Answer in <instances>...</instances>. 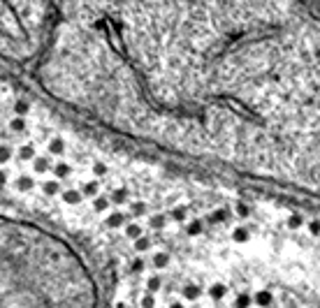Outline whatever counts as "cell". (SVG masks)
Listing matches in <instances>:
<instances>
[{"label":"cell","instance_id":"cell-1","mask_svg":"<svg viewBox=\"0 0 320 308\" xmlns=\"http://www.w3.org/2000/svg\"><path fill=\"white\" fill-rule=\"evenodd\" d=\"M63 199H65L68 204H79V202H81V192H77V190H68Z\"/></svg>","mask_w":320,"mask_h":308},{"label":"cell","instance_id":"cell-2","mask_svg":"<svg viewBox=\"0 0 320 308\" xmlns=\"http://www.w3.org/2000/svg\"><path fill=\"white\" fill-rule=\"evenodd\" d=\"M107 225H109V227H121L123 225V216H121V213L109 216V218H107Z\"/></svg>","mask_w":320,"mask_h":308},{"label":"cell","instance_id":"cell-3","mask_svg":"<svg viewBox=\"0 0 320 308\" xmlns=\"http://www.w3.org/2000/svg\"><path fill=\"white\" fill-rule=\"evenodd\" d=\"M33 188V179L31 176H21L19 179V190H31Z\"/></svg>","mask_w":320,"mask_h":308},{"label":"cell","instance_id":"cell-4","mask_svg":"<svg viewBox=\"0 0 320 308\" xmlns=\"http://www.w3.org/2000/svg\"><path fill=\"white\" fill-rule=\"evenodd\" d=\"M44 192H46V195H56V192H58V183H56V181H46V183H44Z\"/></svg>","mask_w":320,"mask_h":308},{"label":"cell","instance_id":"cell-5","mask_svg":"<svg viewBox=\"0 0 320 308\" xmlns=\"http://www.w3.org/2000/svg\"><path fill=\"white\" fill-rule=\"evenodd\" d=\"M49 151H51V153H56V155H58V153H63V142H61V139H53V142L49 144Z\"/></svg>","mask_w":320,"mask_h":308},{"label":"cell","instance_id":"cell-6","mask_svg":"<svg viewBox=\"0 0 320 308\" xmlns=\"http://www.w3.org/2000/svg\"><path fill=\"white\" fill-rule=\"evenodd\" d=\"M33 153H35V151H33V146H23V149L19 151L21 160H31V158H33Z\"/></svg>","mask_w":320,"mask_h":308},{"label":"cell","instance_id":"cell-7","mask_svg":"<svg viewBox=\"0 0 320 308\" xmlns=\"http://www.w3.org/2000/svg\"><path fill=\"white\" fill-rule=\"evenodd\" d=\"M95 192H98V181H91V183H86L84 195H95Z\"/></svg>","mask_w":320,"mask_h":308},{"label":"cell","instance_id":"cell-8","mask_svg":"<svg viewBox=\"0 0 320 308\" xmlns=\"http://www.w3.org/2000/svg\"><path fill=\"white\" fill-rule=\"evenodd\" d=\"M125 234H128L130 239H137L139 234H142V230H139V227H137V225H130V227H128V230H125Z\"/></svg>","mask_w":320,"mask_h":308},{"label":"cell","instance_id":"cell-9","mask_svg":"<svg viewBox=\"0 0 320 308\" xmlns=\"http://www.w3.org/2000/svg\"><path fill=\"white\" fill-rule=\"evenodd\" d=\"M35 169H38V172H46V169H49V162H46L44 158H38L35 160Z\"/></svg>","mask_w":320,"mask_h":308},{"label":"cell","instance_id":"cell-10","mask_svg":"<svg viewBox=\"0 0 320 308\" xmlns=\"http://www.w3.org/2000/svg\"><path fill=\"white\" fill-rule=\"evenodd\" d=\"M68 174H70V167L65 165V162L56 165V176H68Z\"/></svg>","mask_w":320,"mask_h":308},{"label":"cell","instance_id":"cell-11","mask_svg":"<svg viewBox=\"0 0 320 308\" xmlns=\"http://www.w3.org/2000/svg\"><path fill=\"white\" fill-rule=\"evenodd\" d=\"M107 206H109V202H107L105 197H100V199H95V211H105Z\"/></svg>","mask_w":320,"mask_h":308},{"label":"cell","instance_id":"cell-12","mask_svg":"<svg viewBox=\"0 0 320 308\" xmlns=\"http://www.w3.org/2000/svg\"><path fill=\"white\" fill-rule=\"evenodd\" d=\"M125 195H128V192H125V190H116L114 192V202H123V199H125Z\"/></svg>","mask_w":320,"mask_h":308},{"label":"cell","instance_id":"cell-13","mask_svg":"<svg viewBox=\"0 0 320 308\" xmlns=\"http://www.w3.org/2000/svg\"><path fill=\"white\" fill-rule=\"evenodd\" d=\"M23 125H26V123H23L21 118H14V120H12V130H16V132H19V130H23Z\"/></svg>","mask_w":320,"mask_h":308},{"label":"cell","instance_id":"cell-14","mask_svg":"<svg viewBox=\"0 0 320 308\" xmlns=\"http://www.w3.org/2000/svg\"><path fill=\"white\" fill-rule=\"evenodd\" d=\"M7 160H9V149L2 146V149H0V162H7Z\"/></svg>","mask_w":320,"mask_h":308},{"label":"cell","instance_id":"cell-15","mask_svg":"<svg viewBox=\"0 0 320 308\" xmlns=\"http://www.w3.org/2000/svg\"><path fill=\"white\" fill-rule=\"evenodd\" d=\"M16 112L26 114V112H28V105H26V102H16Z\"/></svg>","mask_w":320,"mask_h":308},{"label":"cell","instance_id":"cell-16","mask_svg":"<svg viewBox=\"0 0 320 308\" xmlns=\"http://www.w3.org/2000/svg\"><path fill=\"white\" fill-rule=\"evenodd\" d=\"M93 172H95V174H105V165H95V167H93Z\"/></svg>","mask_w":320,"mask_h":308},{"label":"cell","instance_id":"cell-17","mask_svg":"<svg viewBox=\"0 0 320 308\" xmlns=\"http://www.w3.org/2000/svg\"><path fill=\"white\" fill-rule=\"evenodd\" d=\"M5 181H7V174H5V172H0V186H2Z\"/></svg>","mask_w":320,"mask_h":308}]
</instances>
